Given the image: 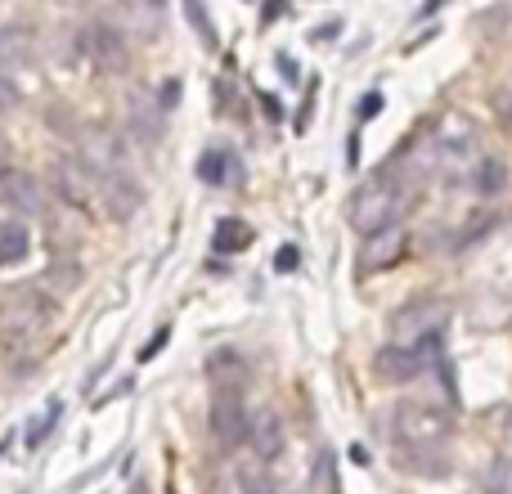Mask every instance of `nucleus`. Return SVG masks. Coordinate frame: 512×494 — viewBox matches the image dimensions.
Wrapping results in <instances>:
<instances>
[{"label":"nucleus","mask_w":512,"mask_h":494,"mask_svg":"<svg viewBox=\"0 0 512 494\" xmlns=\"http://www.w3.org/2000/svg\"><path fill=\"white\" fill-rule=\"evenodd\" d=\"M405 207H409V189L400 180H378V185H364L351 198V212L346 216H351V225L360 234H378L387 225H400Z\"/></svg>","instance_id":"nucleus-2"},{"label":"nucleus","mask_w":512,"mask_h":494,"mask_svg":"<svg viewBox=\"0 0 512 494\" xmlns=\"http://www.w3.org/2000/svg\"><path fill=\"white\" fill-rule=\"evenodd\" d=\"M248 445L256 450V459L261 463H270V459H279L283 454V445L288 441H283V418L274 414V409H261V414L248 423Z\"/></svg>","instance_id":"nucleus-10"},{"label":"nucleus","mask_w":512,"mask_h":494,"mask_svg":"<svg viewBox=\"0 0 512 494\" xmlns=\"http://www.w3.org/2000/svg\"><path fill=\"white\" fill-rule=\"evenodd\" d=\"M508 162L504 158H481L477 162V176H472V185H477V194L481 198H495V194H504L508 189Z\"/></svg>","instance_id":"nucleus-17"},{"label":"nucleus","mask_w":512,"mask_h":494,"mask_svg":"<svg viewBox=\"0 0 512 494\" xmlns=\"http://www.w3.org/2000/svg\"><path fill=\"white\" fill-rule=\"evenodd\" d=\"M144 5H149V9H162V0H144Z\"/></svg>","instance_id":"nucleus-29"},{"label":"nucleus","mask_w":512,"mask_h":494,"mask_svg":"<svg viewBox=\"0 0 512 494\" xmlns=\"http://www.w3.org/2000/svg\"><path fill=\"white\" fill-rule=\"evenodd\" d=\"M27 256H32V234H27V225L5 221L0 225V265H23Z\"/></svg>","instance_id":"nucleus-15"},{"label":"nucleus","mask_w":512,"mask_h":494,"mask_svg":"<svg viewBox=\"0 0 512 494\" xmlns=\"http://www.w3.org/2000/svg\"><path fill=\"white\" fill-rule=\"evenodd\" d=\"M274 265H279V270H297L301 252H297V247H279V261H274Z\"/></svg>","instance_id":"nucleus-26"},{"label":"nucleus","mask_w":512,"mask_h":494,"mask_svg":"<svg viewBox=\"0 0 512 494\" xmlns=\"http://www.w3.org/2000/svg\"><path fill=\"white\" fill-rule=\"evenodd\" d=\"M59 414H63V400H50V405H45V414H36V418H32V427H27V445H41L45 436L54 432Z\"/></svg>","instance_id":"nucleus-22"},{"label":"nucleus","mask_w":512,"mask_h":494,"mask_svg":"<svg viewBox=\"0 0 512 494\" xmlns=\"http://www.w3.org/2000/svg\"><path fill=\"white\" fill-rule=\"evenodd\" d=\"M32 59V41H27L23 27H5L0 32V63L5 68H14V63H27Z\"/></svg>","instance_id":"nucleus-19"},{"label":"nucleus","mask_w":512,"mask_h":494,"mask_svg":"<svg viewBox=\"0 0 512 494\" xmlns=\"http://www.w3.org/2000/svg\"><path fill=\"white\" fill-rule=\"evenodd\" d=\"M445 324H450V301L414 297V301H405V306L391 315V342L423 351V346H432L436 337L445 333Z\"/></svg>","instance_id":"nucleus-3"},{"label":"nucleus","mask_w":512,"mask_h":494,"mask_svg":"<svg viewBox=\"0 0 512 494\" xmlns=\"http://www.w3.org/2000/svg\"><path fill=\"white\" fill-rule=\"evenodd\" d=\"M9 212V203H5V185H0V216H5Z\"/></svg>","instance_id":"nucleus-28"},{"label":"nucleus","mask_w":512,"mask_h":494,"mask_svg":"<svg viewBox=\"0 0 512 494\" xmlns=\"http://www.w3.org/2000/svg\"><path fill=\"white\" fill-rule=\"evenodd\" d=\"M234 477H239V494H279L274 490V477L261 468V463H248V468H239Z\"/></svg>","instance_id":"nucleus-20"},{"label":"nucleus","mask_w":512,"mask_h":494,"mask_svg":"<svg viewBox=\"0 0 512 494\" xmlns=\"http://www.w3.org/2000/svg\"><path fill=\"white\" fill-rule=\"evenodd\" d=\"M185 9H189V23L198 27V36H203L207 45H216V32H212V18H207V5L203 0H185Z\"/></svg>","instance_id":"nucleus-24"},{"label":"nucleus","mask_w":512,"mask_h":494,"mask_svg":"<svg viewBox=\"0 0 512 494\" xmlns=\"http://www.w3.org/2000/svg\"><path fill=\"white\" fill-rule=\"evenodd\" d=\"M405 252V230L400 225H387V230H378V234H364V243H360V274H378V270H387L396 256Z\"/></svg>","instance_id":"nucleus-8"},{"label":"nucleus","mask_w":512,"mask_h":494,"mask_svg":"<svg viewBox=\"0 0 512 494\" xmlns=\"http://www.w3.org/2000/svg\"><path fill=\"white\" fill-rule=\"evenodd\" d=\"M481 490L486 494H512V459H495L490 472L481 477Z\"/></svg>","instance_id":"nucleus-23"},{"label":"nucleus","mask_w":512,"mask_h":494,"mask_svg":"<svg viewBox=\"0 0 512 494\" xmlns=\"http://www.w3.org/2000/svg\"><path fill=\"white\" fill-rule=\"evenodd\" d=\"M81 162H86V167H99V171H108V176H113V167H122V162H126L122 135H117L113 126H104V122L81 126Z\"/></svg>","instance_id":"nucleus-6"},{"label":"nucleus","mask_w":512,"mask_h":494,"mask_svg":"<svg viewBox=\"0 0 512 494\" xmlns=\"http://www.w3.org/2000/svg\"><path fill=\"white\" fill-rule=\"evenodd\" d=\"M378 378L382 382H391V387H400V382H414L418 373L427 369V351H414V346H382L378 351Z\"/></svg>","instance_id":"nucleus-9"},{"label":"nucleus","mask_w":512,"mask_h":494,"mask_svg":"<svg viewBox=\"0 0 512 494\" xmlns=\"http://www.w3.org/2000/svg\"><path fill=\"white\" fill-rule=\"evenodd\" d=\"M54 185H59V194L68 198V203H86L90 198V167L77 158L54 162Z\"/></svg>","instance_id":"nucleus-13"},{"label":"nucleus","mask_w":512,"mask_h":494,"mask_svg":"<svg viewBox=\"0 0 512 494\" xmlns=\"http://www.w3.org/2000/svg\"><path fill=\"white\" fill-rule=\"evenodd\" d=\"M131 113H135V131H140V140H158L162 135V117L158 108H144V99H131Z\"/></svg>","instance_id":"nucleus-21"},{"label":"nucleus","mask_w":512,"mask_h":494,"mask_svg":"<svg viewBox=\"0 0 512 494\" xmlns=\"http://www.w3.org/2000/svg\"><path fill=\"white\" fill-rule=\"evenodd\" d=\"M436 158L445 162L450 171L468 167L472 162V149H477V131H472V122L463 113H445L441 122H436Z\"/></svg>","instance_id":"nucleus-5"},{"label":"nucleus","mask_w":512,"mask_h":494,"mask_svg":"<svg viewBox=\"0 0 512 494\" xmlns=\"http://www.w3.org/2000/svg\"><path fill=\"white\" fill-rule=\"evenodd\" d=\"M198 180L203 185H230V180H239V162H234V153L225 149V144H212V149L198 158Z\"/></svg>","instance_id":"nucleus-12"},{"label":"nucleus","mask_w":512,"mask_h":494,"mask_svg":"<svg viewBox=\"0 0 512 494\" xmlns=\"http://www.w3.org/2000/svg\"><path fill=\"white\" fill-rule=\"evenodd\" d=\"M0 185H5L9 212H41V207H45V189L36 185L27 171H5V176H0Z\"/></svg>","instance_id":"nucleus-11"},{"label":"nucleus","mask_w":512,"mask_h":494,"mask_svg":"<svg viewBox=\"0 0 512 494\" xmlns=\"http://www.w3.org/2000/svg\"><path fill=\"white\" fill-rule=\"evenodd\" d=\"M41 328H45L41 310L27 306V301H14V306L0 315V342L14 346V351H27V346L41 337Z\"/></svg>","instance_id":"nucleus-7"},{"label":"nucleus","mask_w":512,"mask_h":494,"mask_svg":"<svg viewBox=\"0 0 512 494\" xmlns=\"http://www.w3.org/2000/svg\"><path fill=\"white\" fill-rule=\"evenodd\" d=\"M167 337H171V328H158V337H153V342H144V346H140V364H149L153 355H158L162 346H167Z\"/></svg>","instance_id":"nucleus-25"},{"label":"nucleus","mask_w":512,"mask_h":494,"mask_svg":"<svg viewBox=\"0 0 512 494\" xmlns=\"http://www.w3.org/2000/svg\"><path fill=\"white\" fill-rule=\"evenodd\" d=\"M207 423H212V436L221 450H239L243 441H248V405H243L239 391H221L216 387L212 396V409H207Z\"/></svg>","instance_id":"nucleus-4"},{"label":"nucleus","mask_w":512,"mask_h":494,"mask_svg":"<svg viewBox=\"0 0 512 494\" xmlns=\"http://www.w3.org/2000/svg\"><path fill=\"white\" fill-rule=\"evenodd\" d=\"M207 373H212V382H216L221 391H239L243 382L252 378V369L243 364L239 351H216L212 360H207Z\"/></svg>","instance_id":"nucleus-14"},{"label":"nucleus","mask_w":512,"mask_h":494,"mask_svg":"<svg viewBox=\"0 0 512 494\" xmlns=\"http://www.w3.org/2000/svg\"><path fill=\"white\" fill-rule=\"evenodd\" d=\"M248 243H252V225H248V221H239V216H225V221L216 225V234H212V247H216L221 256L243 252Z\"/></svg>","instance_id":"nucleus-16"},{"label":"nucleus","mask_w":512,"mask_h":494,"mask_svg":"<svg viewBox=\"0 0 512 494\" xmlns=\"http://www.w3.org/2000/svg\"><path fill=\"white\" fill-rule=\"evenodd\" d=\"M378 108H382V95H378V90L360 99V117H364V122H369V117H378Z\"/></svg>","instance_id":"nucleus-27"},{"label":"nucleus","mask_w":512,"mask_h":494,"mask_svg":"<svg viewBox=\"0 0 512 494\" xmlns=\"http://www.w3.org/2000/svg\"><path fill=\"white\" fill-rule=\"evenodd\" d=\"M391 432H396V450H405V459L423 468L418 477H445V459H432V454L454 436L450 409L432 400H405L391 414Z\"/></svg>","instance_id":"nucleus-1"},{"label":"nucleus","mask_w":512,"mask_h":494,"mask_svg":"<svg viewBox=\"0 0 512 494\" xmlns=\"http://www.w3.org/2000/svg\"><path fill=\"white\" fill-rule=\"evenodd\" d=\"M90 50H95L99 63H108V68H126V45L117 32H108V27H90Z\"/></svg>","instance_id":"nucleus-18"}]
</instances>
